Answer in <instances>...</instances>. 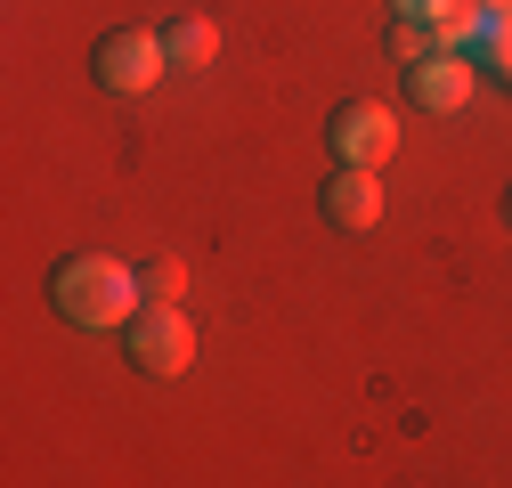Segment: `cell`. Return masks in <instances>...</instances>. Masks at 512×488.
I'll list each match as a JSON object with an SVG mask.
<instances>
[{"instance_id": "cell-6", "label": "cell", "mask_w": 512, "mask_h": 488, "mask_svg": "<svg viewBox=\"0 0 512 488\" xmlns=\"http://www.w3.org/2000/svg\"><path fill=\"white\" fill-rule=\"evenodd\" d=\"M464 57H472L480 74L512 82V0H472V41H464Z\"/></svg>"}, {"instance_id": "cell-5", "label": "cell", "mask_w": 512, "mask_h": 488, "mask_svg": "<svg viewBox=\"0 0 512 488\" xmlns=\"http://www.w3.org/2000/svg\"><path fill=\"white\" fill-rule=\"evenodd\" d=\"M472 90H480V66L464 49H439V57H423V66H407V98L431 106V114H464Z\"/></svg>"}, {"instance_id": "cell-10", "label": "cell", "mask_w": 512, "mask_h": 488, "mask_svg": "<svg viewBox=\"0 0 512 488\" xmlns=\"http://www.w3.org/2000/svg\"><path fill=\"white\" fill-rule=\"evenodd\" d=\"M139 293H147V310H179V301H187V261H147L139 269Z\"/></svg>"}, {"instance_id": "cell-8", "label": "cell", "mask_w": 512, "mask_h": 488, "mask_svg": "<svg viewBox=\"0 0 512 488\" xmlns=\"http://www.w3.org/2000/svg\"><path fill=\"white\" fill-rule=\"evenodd\" d=\"M399 25H423L439 49H464L472 41V0H391Z\"/></svg>"}, {"instance_id": "cell-11", "label": "cell", "mask_w": 512, "mask_h": 488, "mask_svg": "<svg viewBox=\"0 0 512 488\" xmlns=\"http://www.w3.org/2000/svg\"><path fill=\"white\" fill-rule=\"evenodd\" d=\"M504 228H512V188H504Z\"/></svg>"}, {"instance_id": "cell-9", "label": "cell", "mask_w": 512, "mask_h": 488, "mask_svg": "<svg viewBox=\"0 0 512 488\" xmlns=\"http://www.w3.org/2000/svg\"><path fill=\"white\" fill-rule=\"evenodd\" d=\"M163 57H171L179 74H204L212 57H220V25H212V17H196V9L171 17V25H163Z\"/></svg>"}, {"instance_id": "cell-4", "label": "cell", "mask_w": 512, "mask_h": 488, "mask_svg": "<svg viewBox=\"0 0 512 488\" xmlns=\"http://www.w3.org/2000/svg\"><path fill=\"white\" fill-rule=\"evenodd\" d=\"M122 350H131L139 375L179 383L187 366H196V326H187V310H139L131 326H122Z\"/></svg>"}, {"instance_id": "cell-3", "label": "cell", "mask_w": 512, "mask_h": 488, "mask_svg": "<svg viewBox=\"0 0 512 488\" xmlns=\"http://www.w3.org/2000/svg\"><path fill=\"white\" fill-rule=\"evenodd\" d=\"M90 74L106 98H147L163 74H171V57H163V33H139V25H114L98 49H90Z\"/></svg>"}, {"instance_id": "cell-1", "label": "cell", "mask_w": 512, "mask_h": 488, "mask_svg": "<svg viewBox=\"0 0 512 488\" xmlns=\"http://www.w3.org/2000/svg\"><path fill=\"white\" fill-rule=\"evenodd\" d=\"M49 310L82 334H114L147 310V293H139V269H122L114 253H74L49 269Z\"/></svg>"}, {"instance_id": "cell-2", "label": "cell", "mask_w": 512, "mask_h": 488, "mask_svg": "<svg viewBox=\"0 0 512 488\" xmlns=\"http://www.w3.org/2000/svg\"><path fill=\"white\" fill-rule=\"evenodd\" d=\"M326 147H334L342 171H382V163L399 155V114L382 106V98H342L326 114Z\"/></svg>"}, {"instance_id": "cell-7", "label": "cell", "mask_w": 512, "mask_h": 488, "mask_svg": "<svg viewBox=\"0 0 512 488\" xmlns=\"http://www.w3.org/2000/svg\"><path fill=\"white\" fill-rule=\"evenodd\" d=\"M326 220L334 228H374L382 220V171H334L326 179Z\"/></svg>"}]
</instances>
